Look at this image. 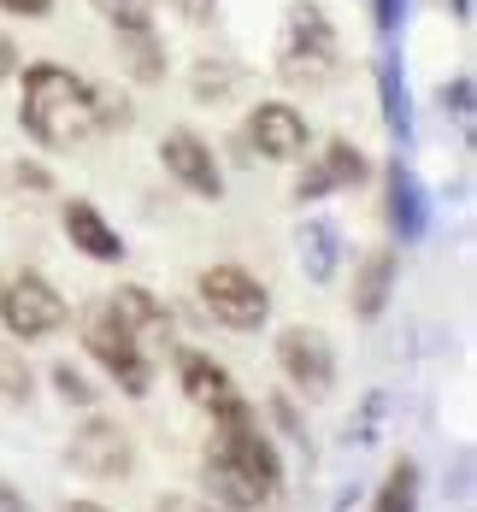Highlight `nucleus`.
Listing matches in <instances>:
<instances>
[{
  "label": "nucleus",
  "mask_w": 477,
  "mask_h": 512,
  "mask_svg": "<svg viewBox=\"0 0 477 512\" xmlns=\"http://www.w3.org/2000/svg\"><path fill=\"white\" fill-rule=\"evenodd\" d=\"M83 348H89V354L118 377V389H124V395H148V389H154V371H148L142 342L118 324V312H112V307H95L89 318H83Z\"/></svg>",
  "instance_id": "39448f33"
},
{
  "label": "nucleus",
  "mask_w": 477,
  "mask_h": 512,
  "mask_svg": "<svg viewBox=\"0 0 477 512\" xmlns=\"http://www.w3.org/2000/svg\"><path fill=\"white\" fill-rule=\"evenodd\" d=\"M65 460H71V471H83V477H124V471L136 465V442H130L112 418H89V424L71 436Z\"/></svg>",
  "instance_id": "0eeeda50"
},
{
  "label": "nucleus",
  "mask_w": 477,
  "mask_h": 512,
  "mask_svg": "<svg viewBox=\"0 0 477 512\" xmlns=\"http://www.w3.org/2000/svg\"><path fill=\"white\" fill-rule=\"evenodd\" d=\"M177 383H183V395L195 401V407H207V412H218L236 389H230V377H224V365H212L207 354H177Z\"/></svg>",
  "instance_id": "f8f14e48"
},
{
  "label": "nucleus",
  "mask_w": 477,
  "mask_h": 512,
  "mask_svg": "<svg viewBox=\"0 0 477 512\" xmlns=\"http://www.w3.org/2000/svg\"><path fill=\"white\" fill-rule=\"evenodd\" d=\"M212 6H218V0H177V12H183L189 24H207V18H212Z\"/></svg>",
  "instance_id": "cd10ccee"
},
{
  "label": "nucleus",
  "mask_w": 477,
  "mask_h": 512,
  "mask_svg": "<svg viewBox=\"0 0 477 512\" xmlns=\"http://www.w3.org/2000/svg\"><path fill=\"white\" fill-rule=\"evenodd\" d=\"M230 89H236V65H224V59H201L195 65V83H189L195 101H224Z\"/></svg>",
  "instance_id": "aec40b11"
},
{
  "label": "nucleus",
  "mask_w": 477,
  "mask_h": 512,
  "mask_svg": "<svg viewBox=\"0 0 477 512\" xmlns=\"http://www.w3.org/2000/svg\"><path fill=\"white\" fill-rule=\"evenodd\" d=\"M18 71V48H12V36L0 30V77H12Z\"/></svg>",
  "instance_id": "c85d7f7f"
},
{
  "label": "nucleus",
  "mask_w": 477,
  "mask_h": 512,
  "mask_svg": "<svg viewBox=\"0 0 477 512\" xmlns=\"http://www.w3.org/2000/svg\"><path fill=\"white\" fill-rule=\"evenodd\" d=\"M448 101H454V112L466 118V112H472V77H454V89H448Z\"/></svg>",
  "instance_id": "bb28decb"
},
{
  "label": "nucleus",
  "mask_w": 477,
  "mask_h": 512,
  "mask_svg": "<svg viewBox=\"0 0 477 512\" xmlns=\"http://www.w3.org/2000/svg\"><path fill=\"white\" fill-rule=\"evenodd\" d=\"M324 171H330V189H342V183H366V154L348 148V142H330Z\"/></svg>",
  "instance_id": "412c9836"
},
{
  "label": "nucleus",
  "mask_w": 477,
  "mask_h": 512,
  "mask_svg": "<svg viewBox=\"0 0 477 512\" xmlns=\"http://www.w3.org/2000/svg\"><path fill=\"white\" fill-rule=\"evenodd\" d=\"M159 512H212V507L189 501V495H165V501H159Z\"/></svg>",
  "instance_id": "c756f323"
},
{
  "label": "nucleus",
  "mask_w": 477,
  "mask_h": 512,
  "mask_svg": "<svg viewBox=\"0 0 477 512\" xmlns=\"http://www.w3.org/2000/svg\"><path fill=\"white\" fill-rule=\"evenodd\" d=\"M389 289H395V254L377 248V254H366L360 277H354V318H383Z\"/></svg>",
  "instance_id": "4468645a"
},
{
  "label": "nucleus",
  "mask_w": 477,
  "mask_h": 512,
  "mask_svg": "<svg viewBox=\"0 0 477 512\" xmlns=\"http://www.w3.org/2000/svg\"><path fill=\"white\" fill-rule=\"evenodd\" d=\"M106 307L118 312V324L142 342V336H165V307H159L154 295H142V289H118Z\"/></svg>",
  "instance_id": "2eb2a0df"
},
{
  "label": "nucleus",
  "mask_w": 477,
  "mask_h": 512,
  "mask_svg": "<svg viewBox=\"0 0 477 512\" xmlns=\"http://www.w3.org/2000/svg\"><path fill=\"white\" fill-rule=\"evenodd\" d=\"M18 118L48 154H65V148H77V142H89L101 130V95L65 65H30Z\"/></svg>",
  "instance_id": "f257e3e1"
},
{
  "label": "nucleus",
  "mask_w": 477,
  "mask_h": 512,
  "mask_svg": "<svg viewBox=\"0 0 477 512\" xmlns=\"http://www.w3.org/2000/svg\"><path fill=\"white\" fill-rule=\"evenodd\" d=\"M395 18H401V0H377V24L395 30Z\"/></svg>",
  "instance_id": "473e14b6"
},
{
  "label": "nucleus",
  "mask_w": 477,
  "mask_h": 512,
  "mask_svg": "<svg viewBox=\"0 0 477 512\" xmlns=\"http://www.w3.org/2000/svg\"><path fill=\"white\" fill-rule=\"evenodd\" d=\"M389 177H395V183H389V206H395L401 236H424V195H419V183H413V171L395 165Z\"/></svg>",
  "instance_id": "dca6fc26"
},
{
  "label": "nucleus",
  "mask_w": 477,
  "mask_h": 512,
  "mask_svg": "<svg viewBox=\"0 0 477 512\" xmlns=\"http://www.w3.org/2000/svg\"><path fill=\"white\" fill-rule=\"evenodd\" d=\"M65 236H71V248L89 259H101V265H112V259H124V242H118V230L106 224L101 212L89 201H65Z\"/></svg>",
  "instance_id": "9b49d317"
},
{
  "label": "nucleus",
  "mask_w": 477,
  "mask_h": 512,
  "mask_svg": "<svg viewBox=\"0 0 477 512\" xmlns=\"http://www.w3.org/2000/svg\"><path fill=\"white\" fill-rule=\"evenodd\" d=\"M159 159H165V171H171L189 195H207V201H218V195H224L218 159H212V148L195 136V130H171V136L159 142Z\"/></svg>",
  "instance_id": "1a4fd4ad"
},
{
  "label": "nucleus",
  "mask_w": 477,
  "mask_h": 512,
  "mask_svg": "<svg viewBox=\"0 0 477 512\" xmlns=\"http://www.w3.org/2000/svg\"><path fill=\"white\" fill-rule=\"evenodd\" d=\"M18 183H30V189H48V171H42V165H18Z\"/></svg>",
  "instance_id": "2f4dec72"
},
{
  "label": "nucleus",
  "mask_w": 477,
  "mask_h": 512,
  "mask_svg": "<svg viewBox=\"0 0 477 512\" xmlns=\"http://www.w3.org/2000/svg\"><path fill=\"white\" fill-rule=\"evenodd\" d=\"M0 324L24 342H42L65 324V301L36 271H0Z\"/></svg>",
  "instance_id": "20e7f679"
},
{
  "label": "nucleus",
  "mask_w": 477,
  "mask_h": 512,
  "mask_svg": "<svg viewBox=\"0 0 477 512\" xmlns=\"http://www.w3.org/2000/svg\"><path fill=\"white\" fill-rule=\"evenodd\" d=\"M301 254H307V277H313V283H330V277H336V230H330V224H307Z\"/></svg>",
  "instance_id": "6ab92c4d"
},
{
  "label": "nucleus",
  "mask_w": 477,
  "mask_h": 512,
  "mask_svg": "<svg viewBox=\"0 0 477 512\" xmlns=\"http://www.w3.org/2000/svg\"><path fill=\"white\" fill-rule=\"evenodd\" d=\"M413 507H419V465L401 460L389 477H383V489H377L371 512H413Z\"/></svg>",
  "instance_id": "f3484780"
},
{
  "label": "nucleus",
  "mask_w": 477,
  "mask_h": 512,
  "mask_svg": "<svg viewBox=\"0 0 477 512\" xmlns=\"http://www.w3.org/2000/svg\"><path fill=\"white\" fill-rule=\"evenodd\" d=\"M248 142L260 159H301L307 154V118L283 101H265L248 112Z\"/></svg>",
  "instance_id": "9d476101"
},
{
  "label": "nucleus",
  "mask_w": 477,
  "mask_h": 512,
  "mask_svg": "<svg viewBox=\"0 0 477 512\" xmlns=\"http://www.w3.org/2000/svg\"><path fill=\"white\" fill-rule=\"evenodd\" d=\"M454 12H460V18H466V12H472V0H454Z\"/></svg>",
  "instance_id": "f704fd0d"
},
{
  "label": "nucleus",
  "mask_w": 477,
  "mask_h": 512,
  "mask_svg": "<svg viewBox=\"0 0 477 512\" xmlns=\"http://www.w3.org/2000/svg\"><path fill=\"white\" fill-rule=\"evenodd\" d=\"M0 512H30V501H24L12 483H0Z\"/></svg>",
  "instance_id": "7c9ffc66"
},
{
  "label": "nucleus",
  "mask_w": 477,
  "mask_h": 512,
  "mask_svg": "<svg viewBox=\"0 0 477 512\" xmlns=\"http://www.w3.org/2000/svg\"><path fill=\"white\" fill-rule=\"evenodd\" d=\"M295 195H301V201H318V195H330V171H324V165H307V177L295 183Z\"/></svg>",
  "instance_id": "393cba45"
},
{
  "label": "nucleus",
  "mask_w": 477,
  "mask_h": 512,
  "mask_svg": "<svg viewBox=\"0 0 477 512\" xmlns=\"http://www.w3.org/2000/svg\"><path fill=\"white\" fill-rule=\"evenodd\" d=\"M201 301H207V312L224 330H260L265 318H271L265 283L254 271H242V265H212V271H201Z\"/></svg>",
  "instance_id": "423d86ee"
},
{
  "label": "nucleus",
  "mask_w": 477,
  "mask_h": 512,
  "mask_svg": "<svg viewBox=\"0 0 477 512\" xmlns=\"http://www.w3.org/2000/svg\"><path fill=\"white\" fill-rule=\"evenodd\" d=\"M377 89H383V118H389V130H395V136H407V130H413V106H407V89H401L395 59H383V65H377Z\"/></svg>",
  "instance_id": "a211bd4d"
},
{
  "label": "nucleus",
  "mask_w": 477,
  "mask_h": 512,
  "mask_svg": "<svg viewBox=\"0 0 477 512\" xmlns=\"http://www.w3.org/2000/svg\"><path fill=\"white\" fill-rule=\"evenodd\" d=\"M30 389H36L30 383V365L12 354V348H0V395L6 401H30Z\"/></svg>",
  "instance_id": "4be33fe9"
},
{
  "label": "nucleus",
  "mask_w": 477,
  "mask_h": 512,
  "mask_svg": "<svg viewBox=\"0 0 477 512\" xmlns=\"http://www.w3.org/2000/svg\"><path fill=\"white\" fill-rule=\"evenodd\" d=\"M65 512H106V507H95V501H71Z\"/></svg>",
  "instance_id": "72a5a7b5"
},
{
  "label": "nucleus",
  "mask_w": 477,
  "mask_h": 512,
  "mask_svg": "<svg viewBox=\"0 0 477 512\" xmlns=\"http://www.w3.org/2000/svg\"><path fill=\"white\" fill-rule=\"evenodd\" d=\"M89 6L101 12L106 24H148L159 0H89Z\"/></svg>",
  "instance_id": "5701e85b"
},
{
  "label": "nucleus",
  "mask_w": 477,
  "mask_h": 512,
  "mask_svg": "<svg viewBox=\"0 0 477 512\" xmlns=\"http://www.w3.org/2000/svg\"><path fill=\"white\" fill-rule=\"evenodd\" d=\"M277 365H283V377H289L295 389H307V395H330V383H336V354H330L324 330H307V324L277 336Z\"/></svg>",
  "instance_id": "6e6552de"
},
{
  "label": "nucleus",
  "mask_w": 477,
  "mask_h": 512,
  "mask_svg": "<svg viewBox=\"0 0 477 512\" xmlns=\"http://www.w3.org/2000/svg\"><path fill=\"white\" fill-rule=\"evenodd\" d=\"M118 36V59H124V71H130V83H159L165 77V48L154 42V30L148 24H112Z\"/></svg>",
  "instance_id": "ddd939ff"
},
{
  "label": "nucleus",
  "mask_w": 477,
  "mask_h": 512,
  "mask_svg": "<svg viewBox=\"0 0 477 512\" xmlns=\"http://www.w3.org/2000/svg\"><path fill=\"white\" fill-rule=\"evenodd\" d=\"M53 0H0V12H18V18H42Z\"/></svg>",
  "instance_id": "a878e982"
},
{
  "label": "nucleus",
  "mask_w": 477,
  "mask_h": 512,
  "mask_svg": "<svg viewBox=\"0 0 477 512\" xmlns=\"http://www.w3.org/2000/svg\"><path fill=\"white\" fill-rule=\"evenodd\" d=\"M207 489L218 507H236V512H260L277 501L283 489V465L271 454V442L260 436V424H218L207 448Z\"/></svg>",
  "instance_id": "f03ea898"
},
{
  "label": "nucleus",
  "mask_w": 477,
  "mask_h": 512,
  "mask_svg": "<svg viewBox=\"0 0 477 512\" xmlns=\"http://www.w3.org/2000/svg\"><path fill=\"white\" fill-rule=\"evenodd\" d=\"M53 389H59L65 401H77V407H95V389H89L71 365H53Z\"/></svg>",
  "instance_id": "b1692460"
},
{
  "label": "nucleus",
  "mask_w": 477,
  "mask_h": 512,
  "mask_svg": "<svg viewBox=\"0 0 477 512\" xmlns=\"http://www.w3.org/2000/svg\"><path fill=\"white\" fill-rule=\"evenodd\" d=\"M342 65L336 48V24L324 18V6L313 0H295L289 18H283V42H277V71L283 83H301V89H324Z\"/></svg>",
  "instance_id": "7ed1b4c3"
}]
</instances>
